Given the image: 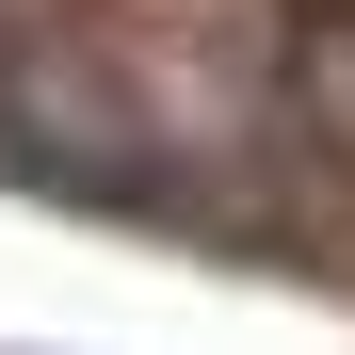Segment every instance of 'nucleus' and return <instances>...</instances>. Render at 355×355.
Wrapping results in <instances>:
<instances>
[{
    "mask_svg": "<svg viewBox=\"0 0 355 355\" xmlns=\"http://www.w3.org/2000/svg\"><path fill=\"white\" fill-rule=\"evenodd\" d=\"M0 162L33 194H65V210H194V178L162 162L130 65L81 49V33H17L0 49Z\"/></svg>",
    "mask_w": 355,
    "mask_h": 355,
    "instance_id": "1",
    "label": "nucleus"
}]
</instances>
